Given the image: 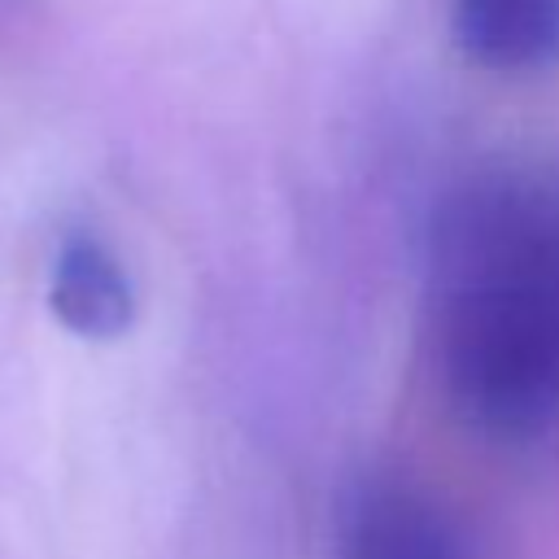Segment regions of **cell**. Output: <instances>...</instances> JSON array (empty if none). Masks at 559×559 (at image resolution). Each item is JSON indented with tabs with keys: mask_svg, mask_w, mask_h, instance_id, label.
Segmentation results:
<instances>
[{
	"mask_svg": "<svg viewBox=\"0 0 559 559\" xmlns=\"http://www.w3.org/2000/svg\"><path fill=\"white\" fill-rule=\"evenodd\" d=\"M450 31L472 61L498 74L559 66V0H450Z\"/></svg>",
	"mask_w": 559,
	"mask_h": 559,
	"instance_id": "3957f363",
	"label": "cell"
},
{
	"mask_svg": "<svg viewBox=\"0 0 559 559\" xmlns=\"http://www.w3.org/2000/svg\"><path fill=\"white\" fill-rule=\"evenodd\" d=\"M341 559H463L450 520L411 485L362 480L345 502Z\"/></svg>",
	"mask_w": 559,
	"mask_h": 559,
	"instance_id": "7a4b0ae2",
	"label": "cell"
},
{
	"mask_svg": "<svg viewBox=\"0 0 559 559\" xmlns=\"http://www.w3.org/2000/svg\"><path fill=\"white\" fill-rule=\"evenodd\" d=\"M48 306L74 336L114 341L135 319V288L105 240H96L92 231H74L57 249Z\"/></svg>",
	"mask_w": 559,
	"mask_h": 559,
	"instance_id": "277c9868",
	"label": "cell"
},
{
	"mask_svg": "<svg viewBox=\"0 0 559 559\" xmlns=\"http://www.w3.org/2000/svg\"><path fill=\"white\" fill-rule=\"evenodd\" d=\"M424 310L450 411L493 445L559 437V166L485 162L428 214Z\"/></svg>",
	"mask_w": 559,
	"mask_h": 559,
	"instance_id": "6da1fadb",
	"label": "cell"
}]
</instances>
